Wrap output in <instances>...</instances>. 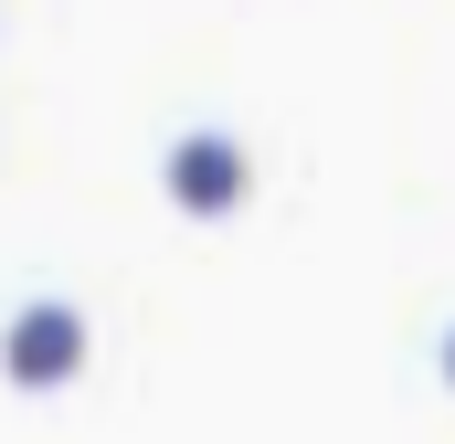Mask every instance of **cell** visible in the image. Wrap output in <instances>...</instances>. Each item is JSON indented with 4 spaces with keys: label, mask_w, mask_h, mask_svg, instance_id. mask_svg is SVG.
Instances as JSON below:
<instances>
[{
    "label": "cell",
    "mask_w": 455,
    "mask_h": 444,
    "mask_svg": "<svg viewBox=\"0 0 455 444\" xmlns=\"http://www.w3.org/2000/svg\"><path fill=\"white\" fill-rule=\"evenodd\" d=\"M170 202H180V212H233V202H243V148H233V138H212V127H202V138H180V148H170Z\"/></svg>",
    "instance_id": "cell-2"
},
{
    "label": "cell",
    "mask_w": 455,
    "mask_h": 444,
    "mask_svg": "<svg viewBox=\"0 0 455 444\" xmlns=\"http://www.w3.org/2000/svg\"><path fill=\"white\" fill-rule=\"evenodd\" d=\"M445 381H455V338H445Z\"/></svg>",
    "instance_id": "cell-3"
},
{
    "label": "cell",
    "mask_w": 455,
    "mask_h": 444,
    "mask_svg": "<svg viewBox=\"0 0 455 444\" xmlns=\"http://www.w3.org/2000/svg\"><path fill=\"white\" fill-rule=\"evenodd\" d=\"M0 360H11L21 392H53V381H75V360H85V318H75V307H21L11 338H0Z\"/></svg>",
    "instance_id": "cell-1"
}]
</instances>
